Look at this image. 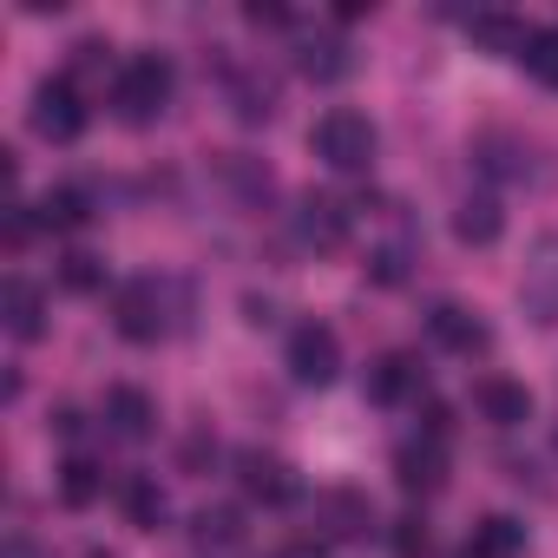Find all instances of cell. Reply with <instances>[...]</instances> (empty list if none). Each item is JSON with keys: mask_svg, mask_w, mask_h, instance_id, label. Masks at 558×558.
Wrapping results in <instances>:
<instances>
[{"mask_svg": "<svg viewBox=\"0 0 558 558\" xmlns=\"http://www.w3.org/2000/svg\"><path fill=\"white\" fill-rule=\"evenodd\" d=\"M99 493H106V473H99L93 460H66V466H60V499H66L73 512H80V506H93Z\"/></svg>", "mask_w": 558, "mask_h": 558, "instance_id": "25", "label": "cell"}, {"mask_svg": "<svg viewBox=\"0 0 558 558\" xmlns=\"http://www.w3.org/2000/svg\"><path fill=\"white\" fill-rule=\"evenodd\" d=\"M0 558H53V551H40L34 538H8V551H0Z\"/></svg>", "mask_w": 558, "mask_h": 558, "instance_id": "31", "label": "cell"}, {"mask_svg": "<svg viewBox=\"0 0 558 558\" xmlns=\"http://www.w3.org/2000/svg\"><path fill=\"white\" fill-rule=\"evenodd\" d=\"M86 558H106V551H86Z\"/></svg>", "mask_w": 558, "mask_h": 558, "instance_id": "33", "label": "cell"}, {"mask_svg": "<svg viewBox=\"0 0 558 558\" xmlns=\"http://www.w3.org/2000/svg\"><path fill=\"white\" fill-rule=\"evenodd\" d=\"M427 329H434V342H440V349H453V355H473V349H486V323H480L473 310H460V303H434Z\"/></svg>", "mask_w": 558, "mask_h": 558, "instance_id": "13", "label": "cell"}, {"mask_svg": "<svg viewBox=\"0 0 558 558\" xmlns=\"http://www.w3.org/2000/svg\"><path fill=\"white\" fill-rule=\"evenodd\" d=\"M473 40L493 47V53H519V60H525V40H532V34H525L519 21H506V14H473Z\"/></svg>", "mask_w": 558, "mask_h": 558, "instance_id": "24", "label": "cell"}, {"mask_svg": "<svg viewBox=\"0 0 558 558\" xmlns=\"http://www.w3.org/2000/svg\"><path fill=\"white\" fill-rule=\"evenodd\" d=\"M236 486H243L256 506H290V499H296V473L276 460V453H263V447L236 453Z\"/></svg>", "mask_w": 558, "mask_h": 558, "instance_id": "7", "label": "cell"}, {"mask_svg": "<svg viewBox=\"0 0 558 558\" xmlns=\"http://www.w3.org/2000/svg\"><path fill=\"white\" fill-rule=\"evenodd\" d=\"M290 230H296V243L303 250H342L349 243V210L329 197V191H310V197H296V210H290Z\"/></svg>", "mask_w": 558, "mask_h": 558, "instance_id": "4", "label": "cell"}, {"mask_svg": "<svg viewBox=\"0 0 558 558\" xmlns=\"http://www.w3.org/2000/svg\"><path fill=\"white\" fill-rule=\"evenodd\" d=\"M0 316H8V336H14V342H40V336H47V303H40L34 283H21V276L0 290Z\"/></svg>", "mask_w": 558, "mask_h": 558, "instance_id": "12", "label": "cell"}, {"mask_svg": "<svg viewBox=\"0 0 558 558\" xmlns=\"http://www.w3.org/2000/svg\"><path fill=\"white\" fill-rule=\"evenodd\" d=\"M336 368H342V342H336V329H329V323H303V329L290 336V375H296L303 388H329Z\"/></svg>", "mask_w": 558, "mask_h": 558, "instance_id": "5", "label": "cell"}, {"mask_svg": "<svg viewBox=\"0 0 558 558\" xmlns=\"http://www.w3.org/2000/svg\"><path fill=\"white\" fill-rule=\"evenodd\" d=\"M466 551H473V558H519V551H525V525L506 519V512H486V519L473 525Z\"/></svg>", "mask_w": 558, "mask_h": 558, "instance_id": "15", "label": "cell"}, {"mask_svg": "<svg viewBox=\"0 0 558 558\" xmlns=\"http://www.w3.org/2000/svg\"><path fill=\"white\" fill-rule=\"evenodd\" d=\"M276 558H323V545H310V538H303V545H283Z\"/></svg>", "mask_w": 558, "mask_h": 558, "instance_id": "32", "label": "cell"}, {"mask_svg": "<svg viewBox=\"0 0 558 558\" xmlns=\"http://www.w3.org/2000/svg\"><path fill=\"white\" fill-rule=\"evenodd\" d=\"M525 303L538 310V323L558 316V236H545L538 243V263L525 269Z\"/></svg>", "mask_w": 558, "mask_h": 558, "instance_id": "16", "label": "cell"}, {"mask_svg": "<svg viewBox=\"0 0 558 558\" xmlns=\"http://www.w3.org/2000/svg\"><path fill=\"white\" fill-rule=\"evenodd\" d=\"M473 401H480V414H486L493 427H519V421H532V388H525V381L486 375V381L473 388Z\"/></svg>", "mask_w": 558, "mask_h": 558, "instance_id": "11", "label": "cell"}, {"mask_svg": "<svg viewBox=\"0 0 558 558\" xmlns=\"http://www.w3.org/2000/svg\"><path fill=\"white\" fill-rule=\"evenodd\" d=\"M460 558H473V551H460Z\"/></svg>", "mask_w": 558, "mask_h": 558, "instance_id": "34", "label": "cell"}, {"mask_svg": "<svg viewBox=\"0 0 558 558\" xmlns=\"http://www.w3.org/2000/svg\"><path fill=\"white\" fill-rule=\"evenodd\" d=\"M296 66L316 80V86H336V80H349V66H355V53L342 47V40H303V53H296Z\"/></svg>", "mask_w": 558, "mask_h": 558, "instance_id": "18", "label": "cell"}, {"mask_svg": "<svg viewBox=\"0 0 558 558\" xmlns=\"http://www.w3.org/2000/svg\"><path fill=\"white\" fill-rule=\"evenodd\" d=\"M473 151H480V165H486L493 178H532V151H525V145H512V138H499V132H493V138H480Z\"/></svg>", "mask_w": 558, "mask_h": 558, "instance_id": "23", "label": "cell"}, {"mask_svg": "<svg viewBox=\"0 0 558 558\" xmlns=\"http://www.w3.org/2000/svg\"><path fill=\"white\" fill-rule=\"evenodd\" d=\"M34 132L40 138H53V145H73L80 132H86V99H80V86L73 80H40L34 86Z\"/></svg>", "mask_w": 558, "mask_h": 558, "instance_id": "3", "label": "cell"}, {"mask_svg": "<svg viewBox=\"0 0 558 558\" xmlns=\"http://www.w3.org/2000/svg\"><path fill=\"white\" fill-rule=\"evenodd\" d=\"M525 73L558 93V27H532V40H525Z\"/></svg>", "mask_w": 558, "mask_h": 558, "instance_id": "26", "label": "cell"}, {"mask_svg": "<svg viewBox=\"0 0 558 558\" xmlns=\"http://www.w3.org/2000/svg\"><path fill=\"white\" fill-rule=\"evenodd\" d=\"M60 283H66L73 296H93V290H106V263L86 256V250H73V256L60 263Z\"/></svg>", "mask_w": 558, "mask_h": 558, "instance_id": "27", "label": "cell"}, {"mask_svg": "<svg viewBox=\"0 0 558 558\" xmlns=\"http://www.w3.org/2000/svg\"><path fill=\"white\" fill-rule=\"evenodd\" d=\"M191 538L204 545V551H236L243 545V512H230V506H204L197 519H191Z\"/></svg>", "mask_w": 558, "mask_h": 558, "instance_id": "20", "label": "cell"}, {"mask_svg": "<svg viewBox=\"0 0 558 558\" xmlns=\"http://www.w3.org/2000/svg\"><path fill=\"white\" fill-rule=\"evenodd\" d=\"M34 223H40V210H27V204H8V250H21V243L34 236Z\"/></svg>", "mask_w": 558, "mask_h": 558, "instance_id": "29", "label": "cell"}, {"mask_svg": "<svg viewBox=\"0 0 558 558\" xmlns=\"http://www.w3.org/2000/svg\"><path fill=\"white\" fill-rule=\"evenodd\" d=\"M106 421H112L119 440H145V434L158 427V408H151L145 388H112V395H106Z\"/></svg>", "mask_w": 558, "mask_h": 558, "instance_id": "14", "label": "cell"}, {"mask_svg": "<svg viewBox=\"0 0 558 558\" xmlns=\"http://www.w3.org/2000/svg\"><path fill=\"white\" fill-rule=\"evenodd\" d=\"M119 506H125V525H138V532H158V525H165V493H158V480H145V473H132V480L119 486Z\"/></svg>", "mask_w": 558, "mask_h": 558, "instance_id": "19", "label": "cell"}, {"mask_svg": "<svg viewBox=\"0 0 558 558\" xmlns=\"http://www.w3.org/2000/svg\"><path fill=\"white\" fill-rule=\"evenodd\" d=\"M86 217H93V204H86L80 184H60V191L40 197V223H47V230H80Z\"/></svg>", "mask_w": 558, "mask_h": 558, "instance_id": "22", "label": "cell"}, {"mask_svg": "<svg viewBox=\"0 0 558 558\" xmlns=\"http://www.w3.org/2000/svg\"><path fill=\"white\" fill-rule=\"evenodd\" d=\"M171 86H178L171 60H165V53H138V60L119 66V80H112V106H119L125 125H151V119L171 106Z\"/></svg>", "mask_w": 558, "mask_h": 558, "instance_id": "1", "label": "cell"}, {"mask_svg": "<svg viewBox=\"0 0 558 558\" xmlns=\"http://www.w3.org/2000/svg\"><path fill=\"white\" fill-rule=\"evenodd\" d=\"M310 145H316V158H323L329 171H368L381 138H375L368 112H349V106H336V112H323V119H316Z\"/></svg>", "mask_w": 558, "mask_h": 558, "instance_id": "2", "label": "cell"}, {"mask_svg": "<svg viewBox=\"0 0 558 558\" xmlns=\"http://www.w3.org/2000/svg\"><path fill=\"white\" fill-rule=\"evenodd\" d=\"M421 388H427V368L408 355V349H395V355H381L375 368H368V395L381 401V408H401V401H421Z\"/></svg>", "mask_w": 558, "mask_h": 558, "instance_id": "8", "label": "cell"}, {"mask_svg": "<svg viewBox=\"0 0 558 558\" xmlns=\"http://www.w3.org/2000/svg\"><path fill=\"white\" fill-rule=\"evenodd\" d=\"M243 21H250V27H290V8H276V0H250Z\"/></svg>", "mask_w": 558, "mask_h": 558, "instance_id": "30", "label": "cell"}, {"mask_svg": "<svg viewBox=\"0 0 558 558\" xmlns=\"http://www.w3.org/2000/svg\"><path fill=\"white\" fill-rule=\"evenodd\" d=\"M230 112H236L243 125H263V119L276 112V86H269L263 73H236V80H230Z\"/></svg>", "mask_w": 558, "mask_h": 558, "instance_id": "21", "label": "cell"}, {"mask_svg": "<svg viewBox=\"0 0 558 558\" xmlns=\"http://www.w3.org/2000/svg\"><path fill=\"white\" fill-rule=\"evenodd\" d=\"M316 519H323V532H329V538H362V532L375 525V506H368V493L336 486V493H323V499H316Z\"/></svg>", "mask_w": 558, "mask_h": 558, "instance_id": "10", "label": "cell"}, {"mask_svg": "<svg viewBox=\"0 0 558 558\" xmlns=\"http://www.w3.org/2000/svg\"><path fill=\"white\" fill-rule=\"evenodd\" d=\"M395 486H401V493H440V486H447V453H440V440L401 447V453H395Z\"/></svg>", "mask_w": 558, "mask_h": 558, "instance_id": "9", "label": "cell"}, {"mask_svg": "<svg viewBox=\"0 0 558 558\" xmlns=\"http://www.w3.org/2000/svg\"><path fill=\"white\" fill-rule=\"evenodd\" d=\"M112 323H119V336L125 342H158L165 336V296H158V283H125L119 296H112Z\"/></svg>", "mask_w": 558, "mask_h": 558, "instance_id": "6", "label": "cell"}, {"mask_svg": "<svg viewBox=\"0 0 558 558\" xmlns=\"http://www.w3.org/2000/svg\"><path fill=\"white\" fill-rule=\"evenodd\" d=\"M499 230H506V217H499L493 197H460V210H453V236L460 243L486 250V243H499Z\"/></svg>", "mask_w": 558, "mask_h": 558, "instance_id": "17", "label": "cell"}, {"mask_svg": "<svg viewBox=\"0 0 558 558\" xmlns=\"http://www.w3.org/2000/svg\"><path fill=\"white\" fill-rule=\"evenodd\" d=\"M388 545H395V558H421V551H427V519H421V512L395 519V525H388Z\"/></svg>", "mask_w": 558, "mask_h": 558, "instance_id": "28", "label": "cell"}]
</instances>
